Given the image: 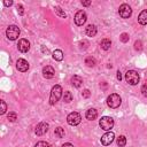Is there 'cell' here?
I'll list each match as a JSON object with an SVG mask.
<instances>
[{"mask_svg":"<svg viewBox=\"0 0 147 147\" xmlns=\"http://www.w3.org/2000/svg\"><path fill=\"white\" fill-rule=\"evenodd\" d=\"M54 75H55V70H54L53 67H51V65H46V67L42 68V76H44V78H46V79H51V78L54 77Z\"/></svg>","mask_w":147,"mask_h":147,"instance_id":"4fadbf2b","label":"cell"},{"mask_svg":"<svg viewBox=\"0 0 147 147\" xmlns=\"http://www.w3.org/2000/svg\"><path fill=\"white\" fill-rule=\"evenodd\" d=\"M20 28L17 25H9L6 30V36L9 40H16L20 36Z\"/></svg>","mask_w":147,"mask_h":147,"instance_id":"277c9868","label":"cell"},{"mask_svg":"<svg viewBox=\"0 0 147 147\" xmlns=\"http://www.w3.org/2000/svg\"><path fill=\"white\" fill-rule=\"evenodd\" d=\"M125 80H126L130 85H137V84L139 83V80H140V76H139V74H138L137 71H134V70H129V71H126V74H125Z\"/></svg>","mask_w":147,"mask_h":147,"instance_id":"3957f363","label":"cell"},{"mask_svg":"<svg viewBox=\"0 0 147 147\" xmlns=\"http://www.w3.org/2000/svg\"><path fill=\"white\" fill-rule=\"evenodd\" d=\"M122 103V99L121 96L117 94V93H111L110 95H108L107 98V105L109 108H113V109H116L121 106Z\"/></svg>","mask_w":147,"mask_h":147,"instance_id":"7a4b0ae2","label":"cell"},{"mask_svg":"<svg viewBox=\"0 0 147 147\" xmlns=\"http://www.w3.org/2000/svg\"><path fill=\"white\" fill-rule=\"evenodd\" d=\"M82 5L87 7V6H90V5H91V1H82Z\"/></svg>","mask_w":147,"mask_h":147,"instance_id":"d590c367","label":"cell"},{"mask_svg":"<svg viewBox=\"0 0 147 147\" xmlns=\"http://www.w3.org/2000/svg\"><path fill=\"white\" fill-rule=\"evenodd\" d=\"M34 147H52V146H51V144H48L47 141H38V142L34 145Z\"/></svg>","mask_w":147,"mask_h":147,"instance_id":"484cf974","label":"cell"},{"mask_svg":"<svg viewBox=\"0 0 147 147\" xmlns=\"http://www.w3.org/2000/svg\"><path fill=\"white\" fill-rule=\"evenodd\" d=\"M53 59L55 61H62L63 60V52L61 49H55L53 52Z\"/></svg>","mask_w":147,"mask_h":147,"instance_id":"d6986e66","label":"cell"},{"mask_svg":"<svg viewBox=\"0 0 147 147\" xmlns=\"http://www.w3.org/2000/svg\"><path fill=\"white\" fill-rule=\"evenodd\" d=\"M85 32H86V34H87L88 37H94V36L96 34L98 30H96V26H95V25L88 24V25L86 26V29H85Z\"/></svg>","mask_w":147,"mask_h":147,"instance_id":"5bb4252c","label":"cell"},{"mask_svg":"<svg viewBox=\"0 0 147 147\" xmlns=\"http://www.w3.org/2000/svg\"><path fill=\"white\" fill-rule=\"evenodd\" d=\"M71 84L75 86V87H80L82 85H83V78L80 77V76H78V75H75V76H72L71 77Z\"/></svg>","mask_w":147,"mask_h":147,"instance_id":"9a60e30c","label":"cell"},{"mask_svg":"<svg viewBox=\"0 0 147 147\" xmlns=\"http://www.w3.org/2000/svg\"><path fill=\"white\" fill-rule=\"evenodd\" d=\"M141 93H142V95L144 96H146L147 98V83H145V84H142V86H141Z\"/></svg>","mask_w":147,"mask_h":147,"instance_id":"f546056e","label":"cell"},{"mask_svg":"<svg viewBox=\"0 0 147 147\" xmlns=\"http://www.w3.org/2000/svg\"><path fill=\"white\" fill-rule=\"evenodd\" d=\"M110 46H111V41H110V39H102L101 40V42H100V47L102 48V49H105V51H108L109 48H110Z\"/></svg>","mask_w":147,"mask_h":147,"instance_id":"ac0fdd59","label":"cell"},{"mask_svg":"<svg viewBox=\"0 0 147 147\" xmlns=\"http://www.w3.org/2000/svg\"><path fill=\"white\" fill-rule=\"evenodd\" d=\"M7 118H8L9 122H15V121L17 119V114H16L15 111H10V113L8 114V116H7Z\"/></svg>","mask_w":147,"mask_h":147,"instance_id":"d4e9b609","label":"cell"},{"mask_svg":"<svg viewBox=\"0 0 147 147\" xmlns=\"http://www.w3.org/2000/svg\"><path fill=\"white\" fill-rule=\"evenodd\" d=\"M118 14L122 18H129L132 15V9L127 3H122L118 8Z\"/></svg>","mask_w":147,"mask_h":147,"instance_id":"52a82bcc","label":"cell"},{"mask_svg":"<svg viewBox=\"0 0 147 147\" xmlns=\"http://www.w3.org/2000/svg\"><path fill=\"white\" fill-rule=\"evenodd\" d=\"M54 9H55V14H56L57 16H60V17H62V18H65V17H67V14L64 13V10H63L60 6H55Z\"/></svg>","mask_w":147,"mask_h":147,"instance_id":"ffe728a7","label":"cell"},{"mask_svg":"<svg viewBox=\"0 0 147 147\" xmlns=\"http://www.w3.org/2000/svg\"><path fill=\"white\" fill-rule=\"evenodd\" d=\"M134 48H136L137 51H141V49H142V46H141V41H140V40H138V41L134 42Z\"/></svg>","mask_w":147,"mask_h":147,"instance_id":"4dcf8cb0","label":"cell"},{"mask_svg":"<svg viewBox=\"0 0 147 147\" xmlns=\"http://www.w3.org/2000/svg\"><path fill=\"white\" fill-rule=\"evenodd\" d=\"M62 87L60 85H54L52 87V91H51V95H49V105L51 106H54L59 100L60 98L62 96Z\"/></svg>","mask_w":147,"mask_h":147,"instance_id":"6da1fadb","label":"cell"},{"mask_svg":"<svg viewBox=\"0 0 147 147\" xmlns=\"http://www.w3.org/2000/svg\"><path fill=\"white\" fill-rule=\"evenodd\" d=\"M99 125L105 131H110V129L114 126V119L110 116H103L99 121Z\"/></svg>","mask_w":147,"mask_h":147,"instance_id":"5b68a950","label":"cell"},{"mask_svg":"<svg viewBox=\"0 0 147 147\" xmlns=\"http://www.w3.org/2000/svg\"><path fill=\"white\" fill-rule=\"evenodd\" d=\"M17 49L22 53H26L29 49H30V42L28 39H20L18 40V44H17Z\"/></svg>","mask_w":147,"mask_h":147,"instance_id":"30bf717a","label":"cell"},{"mask_svg":"<svg viewBox=\"0 0 147 147\" xmlns=\"http://www.w3.org/2000/svg\"><path fill=\"white\" fill-rule=\"evenodd\" d=\"M82 95H83V98H88L91 95V92L88 90H84L83 93H82Z\"/></svg>","mask_w":147,"mask_h":147,"instance_id":"d6a6232c","label":"cell"},{"mask_svg":"<svg viewBox=\"0 0 147 147\" xmlns=\"http://www.w3.org/2000/svg\"><path fill=\"white\" fill-rule=\"evenodd\" d=\"M138 22H139V24H141V25H146V24H147V9H144V10L139 14V16H138Z\"/></svg>","mask_w":147,"mask_h":147,"instance_id":"e0dca14e","label":"cell"},{"mask_svg":"<svg viewBox=\"0 0 147 147\" xmlns=\"http://www.w3.org/2000/svg\"><path fill=\"white\" fill-rule=\"evenodd\" d=\"M116 144H117L118 147H124V146L126 145V138H125L124 136H119V137L117 138Z\"/></svg>","mask_w":147,"mask_h":147,"instance_id":"44dd1931","label":"cell"},{"mask_svg":"<svg viewBox=\"0 0 147 147\" xmlns=\"http://www.w3.org/2000/svg\"><path fill=\"white\" fill-rule=\"evenodd\" d=\"M63 101L67 102V103H69V102L72 101V94H71V92H69V91L64 92V94H63Z\"/></svg>","mask_w":147,"mask_h":147,"instance_id":"603a6c76","label":"cell"},{"mask_svg":"<svg viewBox=\"0 0 147 147\" xmlns=\"http://www.w3.org/2000/svg\"><path fill=\"white\" fill-rule=\"evenodd\" d=\"M54 133H55V136L57 137V138H63L64 137V129H62V127H55V130H54Z\"/></svg>","mask_w":147,"mask_h":147,"instance_id":"cb8c5ba5","label":"cell"},{"mask_svg":"<svg viewBox=\"0 0 147 147\" xmlns=\"http://www.w3.org/2000/svg\"><path fill=\"white\" fill-rule=\"evenodd\" d=\"M129 38H130V37H129V34H127V33H125V32H123V33L119 36V39H121V41H122V42H127V41H129Z\"/></svg>","mask_w":147,"mask_h":147,"instance_id":"4316f807","label":"cell"},{"mask_svg":"<svg viewBox=\"0 0 147 147\" xmlns=\"http://www.w3.org/2000/svg\"><path fill=\"white\" fill-rule=\"evenodd\" d=\"M3 5L7 6V7H8V6H11V5H13V1H11V0H10V1H3Z\"/></svg>","mask_w":147,"mask_h":147,"instance_id":"e575fe53","label":"cell"},{"mask_svg":"<svg viewBox=\"0 0 147 147\" xmlns=\"http://www.w3.org/2000/svg\"><path fill=\"white\" fill-rule=\"evenodd\" d=\"M114 139H115V134H114V132L108 131V132H106V133L101 137L100 141H101V144H102L103 146H108V145H110V144L114 141Z\"/></svg>","mask_w":147,"mask_h":147,"instance_id":"9c48e42d","label":"cell"},{"mask_svg":"<svg viewBox=\"0 0 147 147\" xmlns=\"http://www.w3.org/2000/svg\"><path fill=\"white\" fill-rule=\"evenodd\" d=\"M16 9H17V13H18V15H24V7L21 5V3H18L17 6H16Z\"/></svg>","mask_w":147,"mask_h":147,"instance_id":"f1b7e54d","label":"cell"},{"mask_svg":"<svg viewBox=\"0 0 147 147\" xmlns=\"http://www.w3.org/2000/svg\"><path fill=\"white\" fill-rule=\"evenodd\" d=\"M47 131H48V123H46V122H40L36 126V130H34V132H36L37 136H42Z\"/></svg>","mask_w":147,"mask_h":147,"instance_id":"8fae6325","label":"cell"},{"mask_svg":"<svg viewBox=\"0 0 147 147\" xmlns=\"http://www.w3.org/2000/svg\"><path fill=\"white\" fill-rule=\"evenodd\" d=\"M79 45H80V48H83V49H85V48L87 47V45H88V42H87L86 40H83V41H80V42H79Z\"/></svg>","mask_w":147,"mask_h":147,"instance_id":"1f68e13d","label":"cell"},{"mask_svg":"<svg viewBox=\"0 0 147 147\" xmlns=\"http://www.w3.org/2000/svg\"><path fill=\"white\" fill-rule=\"evenodd\" d=\"M29 67H30V65H29L28 61L24 60V59H18L17 62H16V69H17L18 71H21V72H25V71H28Z\"/></svg>","mask_w":147,"mask_h":147,"instance_id":"7c38bea8","label":"cell"},{"mask_svg":"<svg viewBox=\"0 0 147 147\" xmlns=\"http://www.w3.org/2000/svg\"><path fill=\"white\" fill-rule=\"evenodd\" d=\"M117 79H118L119 82H121V79H122V74H121V71H119V70L117 71Z\"/></svg>","mask_w":147,"mask_h":147,"instance_id":"8d00e7d4","label":"cell"},{"mask_svg":"<svg viewBox=\"0 0 147 147\" xmlns=\"http://www.w3.org/2000/svg\"><path fill=\"white\" fill-rule=\"evenodd\" d=\"M85 116H86V118H87L88 121H94V119H96V117H98V111H96L94 108H91V109H88V110L86 111Z\"/></svg>","mask_w":147,"mask_h":147,"instance_id":"2e32d148","label":"cell"},{"mask_svg":"<svg viewBox=\"0 0 147 147\" xmlns=\"http://www.w3.org/2000/svg\"><path fill=\"white\" fill-rule=\"evenodd\" d=\"M0 105H1V109H0V114H1V115H3V114L6 113V110H7V105H6V102H5L3 100H1V101H0Z\"/></svg>","mask_w":147,"mask_h":147,"instance_id":"83f0119b","label":"cell"},{"mask_svg":"<svg viewBox=\"0 0 147 147\" xmlns=\"http://www.w3.org/2000/svg\"><path fill=\"white\" fill-rule=\"evenodd\" d=\"M80 121H82V116H80V114L77 113V111H72V113H70V114L67 116V122H68L69 125L76 126V125H78V124L80 123Z\"/></svg>","mask_w":147,"mask_h":147,"instance_id":"8992f818","label":"cell"},{"mask_svg":"<svg viewBox=\"0 0 147 147\" xmlns=\"http://www.w3.org/2000/svg\"><path fill=\"white\" fill-rule=\"evenodd\" d=\"M85 64H86L87 67H94V65H95V59L92 57V56H87V57L85 59Z\"/></svg>","mask_w":147,"mask_h":147,"instance_id":"7402d4cb","label":"cell"},{"mask_svg":"<svg viewBox=\"0 0 147 147\" xmlns=\"http://www.w3.org/2000/svg\"><path fill=\"white\" fill-rule=\"evenodd\" d=\"M61 147H74V145L70 144V142H65V144H63Z\"/></svg>","mask_w":147,"mask_h":147,"instance_id":"836d02e7","label":"cell"},{"mask_svg":"<svg viewBox=\"0 0 147 147\" xmlns=\"http://www.w3.org/2000/svg\"><path fill=\"white\" fill-rule=\"evenodd\" d=\"M75 23H76V25H78V26H82L85 22H86V20H87V15H86V13L84 11V10H78L77 13H76V15H75Z\"/></svg>","mask_w":147,"mask_h":147,"instance_id":"ba28073f","label":"cell"}]
</instances>
